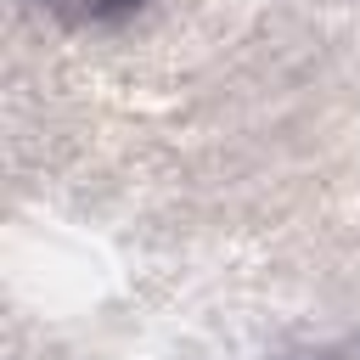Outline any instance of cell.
I'll list each match as a JSON object with an SVG mask.
<instances>
[{
    "mask_svg": "<svg viewBox=\"0 0 360 360\" xmlns=\"http://www.w3.org/2000/svg\"><path fill=\"white\" fill-rule=\"evenodd\" d=\"M45 6L62 11V17H73V22H112V17H129L146 0H45Z\"/></svg>",
    "mask_w": 360,
    "mask_h": 360,
    "instance_id": "obj_1",
    "label": "cell"
}]
</instances>
